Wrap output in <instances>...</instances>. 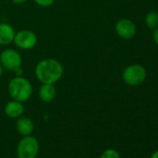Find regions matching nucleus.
<instances>
[{"instance_id":"f257e3e1","label":"nucleus","mask_w":158,"mask_h":158,"mask_svg":"<svg viewBox=\"0 0 158 158\" xmlns=\"http://www.w3.org/2000/svg\"><path fill=\"white\" fill-rule=\"evenodd\" d=\"M35 74L41 84L54 85L62 77L63 66L56 59H43L36 64Z\"/></svg>"},{"instance_id":"f03ea898","label":"nucleus","mask_w":158,"mask_h":158,"mask_svg":"<svg viewBox=\"0 0 158 158\" xmlns=\"http://www.w3.org/2000/svg\"><path fill=\"white\" fill-rule=\"evenodd\" d=\"M8 92L12 100L25 102L31 99L34 89L27 78L22 75H16L10 79L8 85Z\"/></svg>"},{"instance_id":"7ed1b4c3","label":"nucleus","mask_w":158,"mask_h":158,"mask_svg":"<svg viewBox=\"0 0 158 158\" xmlns=\"http://www.w3.org/2000/svg\"><path fill=\"white\" fill-rule=\"evenodd\" d=\"M0 63L5 70L21 75L23 58L22 55L14 48H5L0 53Z\"/></svg>"},{"instance_id":"20e7f679","label":"nucleus","mask_w":158,"mask_h":158,"mask_svg":"<svg viewBox=\"0 0 158 158\" xmlns=\"http://www.w3.org/2000/svg\"><path fill=\"white\" fill-rule=\"evenodd\" d=\"M39 152V142L32 135L23 136L19 141L16 149L18 158H36Z\"/></svg>"},{"instance_id":"39448f33","label":"nucleus","mask_w":158,"mask_h":158,"mask_svg":"<svg viewBox=\"0 0 158 158\" xmlns=\"http://www.w3.org/2000/svg\"><path fill=\"white\" fill-rule=\"evenodd\" d=\"M124 82L131 87H136L143 83L146 78V70L139 64H131L125 68L122 73Z\"/></svg>"},{"instance_id":"423d86ee","label":"nucleus","mask_w":158,"mask_h":158,"mask_svg":"<svg viewBox=\"0 0 158 158\" xmlns=\"http://www.w3.org/2000/svg\"><path fill=\"white\" fill-rule=\"evenodd\" d=\"M37 41H38V38L33 31L20 30L16 32L13 43L20 49L30 50L36 46Z\"/></svg>"},{"instance_id":"0eeeda50","label":"nucleus","mask_w":158,"mask_h":158,"mask_svg":"<svg viewBox=\"0 0 158 158\" xmlns=\"http://www.w3.org/2000/svg\"><path fill=\"white\" fill-rule=\"evenodd\" d=\"M115 32L123 39H131L136 35V25L128 19H121L115 24Z\"/></svg>"},{"instance_id":"6e6552de","label":"nucleus","mask_w":158,"mask_h":158,"mask_svg":"<svg viewBox=\"0 0 158 158\" xmlns=\"http://www.w3.org/2000/svg\"><path fill=\"white\" fill-rule=\"evenodd\" d=\"M4 113L5 114L12 119H17L21 117L24 113V105L23 102L11 100L9 102L6 103L4 107Z\"/></svg>"},{"instance_id":"1a4fd4ad","label":"nucleus","mask_w":158,"mask_h":158,"mask_svg":"<svg viewBox=\"0 0 158 158\" xmlns=\"http://www.w3.org/2000/svg\"><path fill=\"white\" fill-rule=\"evenodd\" d=\"M15 34L16 32L10 24L0 23V46H8L13 43Z\"/></svg>"},{"instance_id":"9d476101","label":"nucleus","mask_w":158,"mask_h":158,"mask_svg":"<svg viewBox=\"0 0 158 158\" xmlns=\"http://www.w3.org/2000/svg\"><path fill=\"white\" fill-rule=\"evenodd\" d=\"M34 128H35V125L31 118H29L27 116H23V115L21 117L17 118L16 129L23 137L32 135Z\"/></svg>"},{"instance_id":"9b49d317","label":"nucleus","mask_w":158,"mask_h":158,"mask_svg":"<svg viewBox=\"0 0 158 158\" xmlns=\"http://www.w3.org/2000/svg\"><path fill=\"white\" fill-rule=\"evenodd\" d=\"M57 91L56 88L52 84H41L39 90H38V96L39 99L43 102H51L55 97H56Z\"/></svg>"},{"instance_id":"f8f14e48","label":"nucleus","mask_w":158,"mask_h":158,"mask_svg":"<svg viewBox=\"0 0 158 158\" xmlns=\"http://www.w3.org/2000/svg\"><path fill=\"white\" fill-rule=\"evenodd\" d=\"M145 24L150 29H155L158 26V13L156 11L149 12L145 17Z\"/></svg>"},{"instance_id":"ddd939ff","label":"nucleus","mask_w":158,"mask_h":158,"mask_svg":"<svg viewBox=\"0 0 158 158\" xmlns=\"http://www.w3.org/2000/svg\"><path fill=\"white\" fill-rule=\"evenodd\" d=\"M100 158H121L119 152L114 149H107L102 152Z\"/></svg>"},{"instance_id":"4468645a","label":"nucleus","mask_w":158,"mask_h":158,"mask_svg":"<svg viewBox=\"0 0 158 158\" xmlns=\"http://www.w3.org/2000/svg\"><path fill=\"white\" fill-rule=\"evenodd\" d=\"M34 2L40 7L47 8V7H50L51 5H53L55 0H34Z\"/></svg>"},{"instance_id":"2eb2a0df","label":"nucleus","mask_w":158,"mask_h":158,"mask_svg":"<svg viewBox=\"0 0 158 158\" xmlns=\"http://www.w3.org/2000/svg\"><path fill=\"white\" fill-rule=\"evenodd\" d=\"M152 38H153L154 43L158 46V28H155L154 29L153 34H152Z\"/></svg>"},{"instance_id":"dca6fc26","label":"nucleus","mask_w":158,"mask_h":158,"mask_svg":"<svg viewBox=\"0 0 158 158\" xmlns=\"http://www.w3.org/2000/svg\"><path fill=\"white\" fill-rule=\"evenodd\" d=\"M11 1L16 5H22V4H24L27 0H11Z\"/></svg>"},{"instance_id":"f3484780","label":"nucleus","mask_w":158,"mask_h":158,"mask_svg":"<svg viewBox=\"0 0 158 158\" xmlns=\"http://www.w3.org/2000/svg\"><path fill=\"white\" fill-rule=\"evenodd\" d=\"M150 158H158V150L154 151V152L152 153V155H151Z\"/></svg>"},{"instance_id":"a211bd4d","label":"nucleus","mask_w":158,"mask_h":158,"mask_svg":"<svg viewBox=\"0 0 158 158\" xmlns=\"http://www.w3.org/2000/svg\"><path fill=\"white\" fill-rule=\"evenodd\" d=\"M3 72H4V68L3 66L1 65V63H0V76H1L3 74Z\"/></svg>"}]
</instances>
